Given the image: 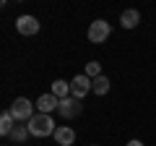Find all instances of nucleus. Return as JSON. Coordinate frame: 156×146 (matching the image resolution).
<instances>
[{
  "instance_id": "20e7f679",
  "label": "nucleus",
  "mask_w": 156,
  "mask_h": 146,
  "mask_svg": "<svg viewBox=\"0 0 156 146\" xmlns=\"http://www.w3.org/2000/svg\"><path fill=\"white\" fill-rule=\"evenodd\" d=\"M91 89H94V81H91L86 73H78L76 78L70 81V97H76V99H83Z\"/></svg>"
},
{
  "instance_id": "4468645a",
  "label": "nucleus",
  "mask_w": 156,
  "mask_h": 146,
  "mask_svg": "<svg viewBox=\"0 0 156 146\" xmlns=\"http://www.w3.org/2000/svg\"><path fill=\"white\" fill-rule=\"evenodd\" d=\"M29 136H31V133H29L26 125H16V128H13V133H11V138H13V141H26Z\"/></svg>"
},
{
  "instance_id": "1a4fd4ad",
  "label": "nucleus",
  "mask_w": 156,
  "mask_h": 146,
  "mask_svg": "<svg viewBox=\"0 0 156 146\" xmlns=\"http://www.w3.org/2000/svg\"><path fill=\"white\" fill-rule=\"evenodd\" d=\"M138 24H140V13L135 11V8L122 11V16H120V26H122V29H135Z\"/></svg>"
},
{
  "instance_id": "ddd939ff",
  "label": "nucleus",
  "mask_w": 156,
  "mask_h": 146,
  "mask_svg": "<svg viewBox=\"0 0 156 146\" xmlns=\"http://www.w3.org/2000/svg\"><path fill=\"white\" fill-rule=\"evenodd\" d=\"M86 76H89L91 81H94V78H99V76H104V73H101V63H96V60L86 63Z\"/></svg>"
},
{
  "instance_id": "6e6552de",
  "label": "nucleus",
  "mask_w": 156,
  "mask_h": 146,
  "mask_svg": "<svg viewBox=\"0 0 156 146\" xmlns=\"http://www.w3.org/2000/svg\"><path fill=\"white\" fill-rule=\"evenodd\" d=\"M52 138L57 141V146H73V141H76V130L68 128V125H60V128L55 130Z\"/></svg>"
},
{
  "instance_id": "f257e3e1",
  "label": "nucleus",
  "mask_w": 156,
  "mask_h": 146,
  "mask_svg": "<svg viewBox=\"0 0 156 146\" xmlns=\"http://www.w3.org/2000/svg\"><path fill=\"white\" fill-rule=\"evenodd\" d=\"M26 128H29V133L31 136H37V138H47V136H55V120H52V115H42V112H37L31 120L26 123Z\"/></svg>"
},
{
  "instance_id": "9b49d317",
  "label": "nucleus",
  "mask_w": 156,
  "mask_h": 146,
  "mask_svg": "<svg viewBox=\"0 0 156 146\" xmlns=\"http://www.w3.org/2000/svg\"><path fill=\"white\" fill-rule=\"evenodd\" d=\"M13 128H16V120H13V115L5 110V112L0 115V133H3V136H11Z\"/></svg>"
},
{
  "instance_id": "f03ea898",
  "label": "nucleus",
  "mask_w": 156,
  "mask_h": 146,
  "mask_svg": "<svg viewBox=\"0 0 156 146\" xmlns=\"http://www.w3.org/2000/svg\"><path fill=\"white\" fill-rule=\"evenodd\" d=\"M8 112L13 115V120H16V123H29V120L34 118V104L26 99V97H16V99H13V104L8 107Z\"/></svg>"
},
{
  "instance_id": "423d86ee",
  "label": "nucleus",
  "mask_w": 156,
  "mask_h": 146,
  "mask_svg": "<svg viewBox=\"0 0 156 146\" xmlns=\"http://www.w3.org/2000/svg\"><path fill=\"white\" fill-rule=\"evenodd\" d=\"M39 26H42V24L37 21V16H18V18H16V31L23 34V37H31V34H37Z\"/></svg>"
},
{
  "instance_id": "f8f14e48",
  "label": "nucleus",
  "mask_w": 156,
  "mask_h": 146,
  "mask_svg": "<svg viewBox=\"0 0 156 146\" xmlns=\"http://www.w3.org/2000/svg\"><path fill=\"white\" fill-rule=\"evenodd\" d=\"M94 91L96 97H101V94H107V91H109V78H107V76H99V78H94Z\"/></svg>"
},
{
  "instance_id": "39448f33",
  "label": "nucleus",
  "mask_w": 156,
  "mask_h": 146,
  "mask_svg": "<svg viewBox=\"0 0 156 146\" xmlns=\"http://www.w3.org/2000/svg\"><path fill=\"white\" fill-rule=\"evenodd\" d=\"M81 99H76V97H68V99H60V107H57V115L60 118H65V120H73V118H78L81 115Z\"/></svg>"
},
{
  "instance_id": "9d476101",
  "label": "nucleus",
  "mask_w": 156,
  "mask_h": 146,
  "mask_svg": "<svg viewBox=\"0 0 156 146\" xmlns=\"http://www.w3.org/2000/svg\"><path fill=\"white\" fill-rule=\"evenodd\" d=\"M50 94H55L57 99H68V97H70V81L57 78L55 84H52V91H50Z\"/></svg>"
},
{
  "instance_id": "2eb2a0df",
  "label": "nucleus",
  "mask_w": 156,
  "mask_h": 146,
  "mask_svg": "<svg viewBox=\"0 0 156 146\" xmlns=\"http://www.w3.org/2000/svg\"><path fill=\"white\" fill-rule=\"evenodd\" d=\"M125 146H143V144H140L138 138H133V141H128V144H125Z\"/></svg>"
},
{
  "instance_id": "0eeeda50",
  "label": "nucleus",
  "mask_w": 156,
  "mask_h": 146,
  "mask_svg": "<svg viewBox=\"0 0 156 146\" xmlns=\"http://www.w3.org/2000/svg\"><path fill=\"white\" fill-rule=\"evenodd\" d=\"M57 107H60V99H57L55 94H42V97L37 99V112H42V115L55 112Z\"/></svg>"
},
{
  "instance_id": "7ed1b4c3",
  "label": "nucleus",
  "mask_w": 156,
  "mask_h": 146,
  "mask_svg": "<svg viewBox=\"0 0 156 146\" xmlns=\"http://www.w3.org/2000/svg\"><path fill=\"white\" fill-rule=\"evenodd\" d=\"M109 34H112L109 21H104V18L91 21V26H89V42H91V45H101V42H107V39H109Z\"/></svg>"
}]
</instances>
